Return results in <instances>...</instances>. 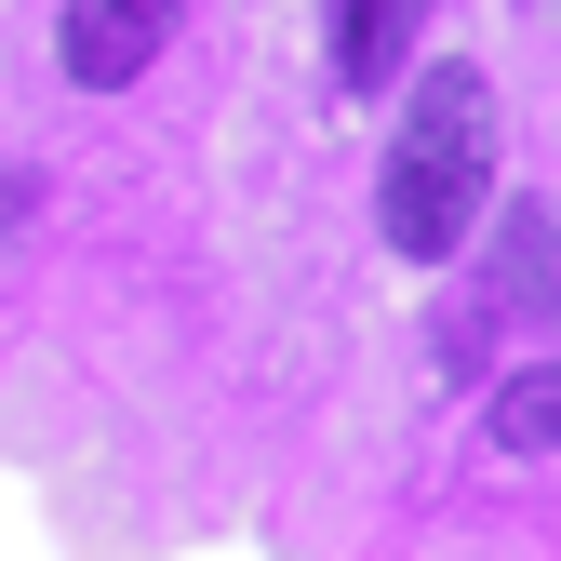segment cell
Instances as JSON below:
<instances>
[{"instance_id":"cell-1","label":"cell","mask_w":561,"mask_h":561,"mask_svg":"<svg viewBox=\"0 0 561 561\" xmlns=\"http://www.w3.org/2000/svg\"><path fill=\"white\" fill-rule=\"evenodd\" d=\"M495 201V94L481 67H414L401 81V134H388V174H375V228L401 254H455Z\"/></svg>"},{"instance_id":"cell-2","label":"cell","mask_w":561,"mask_h":561,"mask_svg":"<svg viewBox=\"0 0 561 561\" xmlns=\"http://www.w3.org/2000/svg\"><path fill=\"white\" fill-rule=\"evenodd\" d=\"M174 14L187 0H67L54 14V67L81 94H121V81H148V54L174 41Z\"/></svg>"},{"instance_id":"cell-3","label":"cell","mask_w":561,"mask_h":561,"mask_svg":"<svg viewBox=\"0 0 561 561\" xmlns=\"http://www.w3.org/2000/svg\"><path fill=\"white\" fill-rule=\"evenodd\" d=\"M495 308L561 334V201H508L495 215Z\"/></svg>"},{"instance_id":"cell-4","label":"cell","mask_w":561,"mask_h":561,"mask_svg":"<svg viewBox=\"0 0 561 561\" xmlns=\"http://www.w3.org/2000/svg\"><path fill=\"white\" fill-rule=\"evenodd\" d=\"M428 0H334V81H401Z\"/></svg>"},{"instance_id":"cell-5","label":"cell","mask_w":561,"mask_h":561,"mask_svg":"<svg viewBox=\"0 0 561 561\" xmlns=\"http://www.w3.org/2000/svg\"><path fill=\"white\" fill-rule=\"evenodd\" d=\"M495 455H561V362L495 388Z\"/></svg>"}]
</instances>
